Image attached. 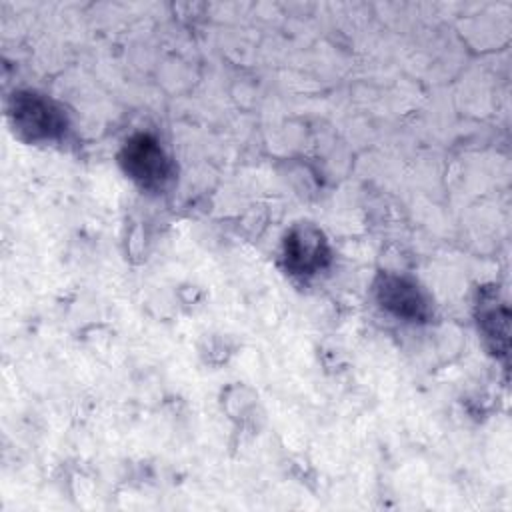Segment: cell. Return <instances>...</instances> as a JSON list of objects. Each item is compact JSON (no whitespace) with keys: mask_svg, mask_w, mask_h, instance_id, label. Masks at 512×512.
Wrapping results in <instances>:
<instances>
[{"mask_svg":"<svg viewBox=\"0 0 512 512\" xmlns=\"http://www.w3.org/2000/svg\"><path fill=\"white\" fill-rule=\"evenodd\" d=\"M376 300L390 314L404 320H426L428 302L416 282L396 274H382L376 282Z\"/></svg>","mask_w":512,"mask_h":512,"instance_id":"4","label":"cell"},{"mask_svg":"<svg viewBox=\"0 0 512 512\" xmlns=\"http://www.w3.org/2000/svg\"><path fill=\"white\" fill-rule=\"evenodd\" d=\"M120 162L124 172L142 188L160 190L170 180L172 166L158 140L150 134L132 136L122 152Z\"/></svg>","mask_w":512,"mask_h":512,"instance_id":"2","label":"cell"},{"mask_svg":"<svg viewBox=\"0 0 512 512\" xmlns=\"http://www.w3.org/2000/svg\"><path fill=\"white\" fill-rule=\"evenodd\" d=\"M286 268L294 274H314L330 260L324 234L310 224L294 226L284 240Z\"/></svg>","mask_w":512,"mask_h":512,"instance_id":"3","label":"cell"},{"mask_svg":"<svg viewBox=\"0 0 512 512\" xmlns=\"http://www.w3.org/2000/svg\"><path fill=\"white\" fill-rule=\"evenodd\" d=\"M14 130L30 140H54L66 130V116L50 100L36 92H16L8 108Z\"/></svg>","mask_w":512,"mask_h":512,"instance_id":"1","label":"cell"}]
</instances>
